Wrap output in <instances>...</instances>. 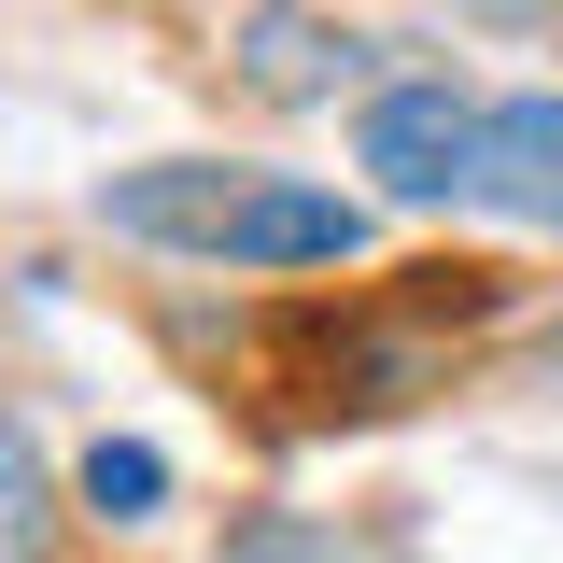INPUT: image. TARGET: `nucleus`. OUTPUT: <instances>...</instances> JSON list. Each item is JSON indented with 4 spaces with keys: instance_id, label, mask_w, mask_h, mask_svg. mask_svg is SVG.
<instances>
[{
    "instance_id": "nucleus-1",
    "label": "nucleus",
    "mask_w": 563,
    "mask_h": 563,
    "mask_svg": "<svg viewBox=\"0 0 563 563\" xmlns=\"http://www.w3.org/2000/svg\"><path fill=\"white\" fill-rule=\"evenodd\" d=\"M99 225H128L155 254H211V268H352L366 254V198L282 184V169H211V155L99 184Z\"/></svg>"
},
{
    "instance_id": "nucleus-2",
    "label": "nucleus",
    "mask_w": 563,
    "mask_h": 563,
    "mask_svg": "<svg viewBox=\"0 0 563 563\" xmlns=\"http://www.w3.org/2000/svg\"><path fill=\"white\" fill-rule=\"evenodd\" d=\"M479 113L493 99H465V85H366V113H352V169L380 184V198H479Z\"/></svg>"
},
{
    "instance_id": "nucleus-3",
    "label": "nucleus",
    "mask_w": 563,
    "mask_h": 563,
    "mask_svg": "<svg viewBox=\"0 0 563 563\" xmlns=\"http://www.w3.org/2000/svg\"><path fill=\"white\" fill-rule=\"evenodd\" d=\"M366 57L380 43H352L339 14H310V0H225V70L254 99H282V113H324L339 85H366Z\"/></svg>"
},
{
    "instance_id": "nucleus-4",
    "label": "nucleus",
    "mask_w": 563,
    "mask_h": 563,
    "mask_svg": "<svg viewBox=\"0 0 563 563\" xmlns=\"http://www.w3.org/2000/svg\"><path fill=\"white\" fill-rule=\"evenodd\" d=\"M479 198L521 211V225H563V85L479 113Z\"/></svg>"
},
{
    "instance_id": "nucleus-5",
    "label": "nucleus",
    "mask_w": 563,
    "mask_h": 563,
    "mask_svg": "<svg viewBox=\"0 0 563 563\" xmlns=\"http://www.w3.org/2000/svg\"><path fill=\"white\" fill-rule=\"evenodd\" d=\"M85 507H99V521H155V507H169V451L99 437V451H85Z\"/></svg>"
},
{
    "instance_id": "nucleus-6",
    "label": "nucleus",
    "mask_w": 563,
    "mask_h": 563,
    "mask_svg": "<svg viewBox=\"0 0 563 563\" xmlns=\"http://www.w3.org/2000/svg\"><path fill=\"white\" fill-rule=\"evenodd\" d=\"M43 536H57V507H43V465H29V437L0 422V563H43Z\"/></svg>"
}]
</instances>
